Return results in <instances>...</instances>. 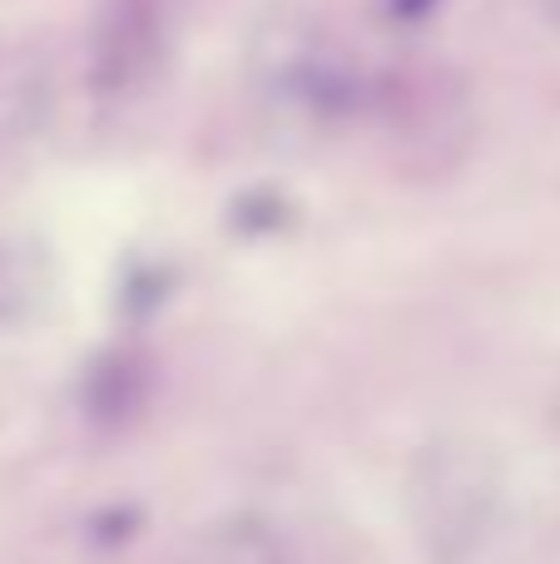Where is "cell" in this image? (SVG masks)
Segmentation results:
<instances>
[{"label": "cell", "mask_w": 560, "mask_h": 564, "mask_svg": "<svg viewBox=\"0 0 560 564\" xmlns=\"http://www.w3.org/2000/svg\"><path fill=\"white\" fill-rule=\"evenodd\" d=\"M417 506H422V535L432 540L437 560H472L492 535L496 506H502V486L482 446H432L417 480Z\"/></svg>", "instance_id": "obj_1"}, {"label": "cell", "mask_w": 560, "mask_h": 564, "mask_svg": "<svg viewBox=\"0 0 560 564\" xmlns=\"http://www.w3.org/2000/svg\"><path fill=\"white\" fill-rule=\"evenodd\" d=\"M159 15L149 0H109L95 25V85L129 89L154 69Z\"/></svg>", "instance_id": "obj_2"}, {"label": "cell", "mask_w": 560, "mask_h": 564, "mask_svg": "<svg viewBox=\"0 0 560 564\" xmlns=\"http://www.w3.org/2000/svg\"><path fill=\"white\" fill-rule=\"evenodd\" d=\"M546 10H551V20L560 25V0H546Z\"/></svg>", "instance_id": "obj_3"}]
</instances>
